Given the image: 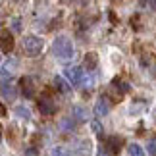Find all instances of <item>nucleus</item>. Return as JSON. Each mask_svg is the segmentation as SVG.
I'll use <instances>...</instances> for the list:
<instances>
[{
    "label": "nucleus",
    "instance_id": "412c9836",
    "mask_svg": "<svg viewBox=\"0 0 156 156\" xmlns=\"http://www.w3.org/2000/svg\"><path fill=\"white\" fill-rule=\"evenodd\" d=\"M14 29H16V31H20V29H21V25H20V21H14Z\"/></svg>",
    "mask_w": 156,
    "mask_h": 156
},
{
    "label": "nucleus",
    "instance_id": "0eeeda50",
    "mask_svg": "<svg viewBox=\"0 0 156 156\" xmlns=\"http://www.w3.org/2000/svg\"><path fill=\"white\" fill-rule=\"evenodd\" d=\"M108 112H110V102H108L106 97H100L97 100V104H94V116H97V118H104Z\"/></svg>",
    "mask_w": 156,
    "mask_h": 156
},
{
    "label": "nucleus",
    "instance_id": "9b49d317",
    "mask_svg": "<svg viewBox=\"0 0 156 156\" xmlns=\"http://www.w3.org/2000/svg\"><path fill=\"white\" fill-rule=\"evenodd\" d=\"M71 112H73V118L81 119V122H83V119H87V118H89V112L85 110V108H81V106H73V110H71Z\"/></svg>",
    "mask_w": 156,
    "mask_h": 156
},
{
    "label": "nucleus",
    "instance_id": "a211bd4d",
    "mask_svg": "<svg viewBox=\"0 0 156 156\" xmlns=\"http://www.w3.org/2000/svg\"><path fill=\"white\" fill-rule=\"evenodd\" d=\"M16 114H17V116H23V118H31V114H29V110H27V108H17V110H16Z\"/></svg>",
    "mask_w": 156,
    "mask_h": 156
},
{
    "label": "nucleus",
    "instance_id": "ddd939ff",
    "mask_svg": "<svg viewBox=\"0 0 156 156\" xmlns=\"http://www.w3.org/2000/svg\"><path fill=\"white\" fill-rule=\"evenodd\" d=\"M91 129H93V133L97 135V137H102V133H104L102 123H100L98 119H93V122H91Z\"/></svg>",
    "mask_w": 156,
    "mask_h": 156
},
{
    "label": "nucleus",
    "instance_id": "dca6fc26",
    "mask_svg": "<svg viewBox=\"0 0 156 156\" xmlns=\"http://www.w3.org/2000/svg\"><path fill=\"white\" fill-rule=\"evenodd\" d=\"M147 148H148V154H151V156H156V137H152V139L148 141Z\"/></svg>",
    "mask_w": 156,
    "mask_h": 156
},
{
    "label": "nucleus",
    "instance_id": "f8f14e48",
    "mask_svg": "<svg viewBox=\"0 0 156 156\" xmlns=\"http://www.w3.org/2000/svg\"><path fill=\"white\" fill-rule=\"evenodd\" d=\"M127 152H129V156H145V151H143L137 143H131L127 147Z\"/></svg>",
    "mask_w": 156,
    "mask_h": 156
},
{
    "label": "nucleus",
    "instance_id": "6e6552de",
    "mask_svg": "<svg viewBox=\"0 0 156 156\" xmlns=\"http://www.w3.org/2000/svg\"><path fill=\"white\" fill-rule=\"evenodd\" d=\"M39 110H41V114H44V116H52V114L56 112V104L48 98H41L39 100Z\"/></svg>",
    "mask_w": 156,
    "mask_h": 156
},
{
    "label": "nucleus",
    "instance_id": "6ab92c4d",
    "mask_svg": "<svg viewBox=\"0 0 156 156\" xmlns=\"http://www.w3.org/2000/svg\"><path fill=\"white\" fill-rule=\"evenodd\" d=\"M97 156H110V152H108V147H100Z\"/></svg>",
    "mask_w": 156,
    "mask_h": 156
},
{
    "label": "nucleus",
    "instance_id": "f257e3e1",
    "mask_svg": "<svg viewBox=\"0 0 156 156\" xmlns=\"http://www.w3.org/2000/svg\"><path fill=\"white\" fill-rule=\"evenodd\" d=\"M54 56H56L60 62L68 64L69 60H73V54H75V48H73V43L68 39V37H58L54 41Z\"/></svg>",
    "mask_w": 156,
    "mask_h": 156
},
{
    "label": "nucleus",
    "instance_id": "9d476101",
    "mask_svg": "<svg viewBox=\"0 0 156 156\" xmlns=\"http://www.w3.org/2000/svg\"><path fill=\"white\" fill-rule=\"evenodd\" d=\"M97 62H98V58H97L94 52H89L85 56V68L87 69H94V68H97Z\"/></svg>",
    "mask_w": 156,
    "mask_h": 156
},
{
    "label": "nucleus",
    "instance_id": "20e7f679",
    "mask_svg": "<svg viewBox=\"0 0 156 156\" xmlns=\"http://www.w3.org/2000/svg\"><path fill=\"white\" fill-rule=\"evenodd\" d=\"M66 77H68L69 85H81L83 77H85V71L77 66H71V68H66Z\"/></svg>",
    "mask_w": 156,
    "mask_h": 156
},
{
    "label": "nucleus",
    "instance_id": "423d86ee",
    "mask_svg": "<svg viewBox=\"0 0 156 156\" xmlns=\"http://www.w3.org/2000/svg\"><path fill=\"white\" fill-rule=\"evenodd\" d=\"M20 87H21V93L25 98H31L35 94V81L33 77H21L20 79Z\"/></svg>",
    "mask_w": 156,
    "mask_h": 156
},
{
    "label": "nucleus",
    "instance_id": "7ed1b4c3",
    "mask_svg": "<svg viewBox=\"0 0 156 156\" xmlns=\"http://www.w3.org/2000/svg\"><path fill=\"white\" fill-rule=\"evenodd\" d=\"M0 94H2L6 100L12 102V100L17 97V87L10 79H2V81H0Z\"/></svg>",
    "mask_w": 156,
    "mask_h": 156
},
{
    "label": "nucleus",
    "instance_id": "4468645a",
    "mask_svg": "<svg viewBox=\"0 0 156 156\" xmlns=\"http://www.w3.org/2000/svg\"><path fill=\"white\" fill-rule=\"evenodd\" d=\"M89 141H79V151H77V154L79 156H87L89 154Z\"/></svg>",
    "mask_w": 156,
    "mask_h": 156
},
{
    "label": "nucleus",
    "instance_id": "1a4fd4ad",
    "mask_svg": "<svg viewBox=\"0 0 156 156\" xmlns=\"http://www.w3.org/2000/svg\"><path fill=\"white\" fill-rule=\"evenodd\" d=\"M54 87H56L60 93H69V89H71V85H69V83H68V81H64L60 75H56V77H54Z\"/></svg>",
    "mask_w": 156,
    "mask_h": 156
},
{
    "label": "nucleus",
    "instance_id": "4be33fe9",
    "mask_svg": "<svg viewBox=\"0 0 156 156\" xmlns=\"http://www.w3.org/2000/svg\"><path fill=\"white\" fill-rule=\"evenodd\" d=\"M147 6H148V8H156V0H154V2H148Z\"/></svg>",
    "mask_w": 156,
    "mask_h": 156
},
{
    "label": "nucleus",
    "instance_id": "f03ea898",
    "mask_svg": "<svg viewBox=\"0 0 156 156\" xmlns=\"http://www.w3.org/2000/svg\"><path fill=\"white\" fill-rule=\"evenodd\" d=\"M43 46H44V41L41 39V37L29 35V37L23 39V50H25L29 56H37V54H41Z\"/></svg>",
    "mask_w": 156,
    "mask_h": 156
},
{
    "label": "nucleus",
    "instance_id": "aec40b11",
    "mask_svg": "<svg viewBox=\"0 0 156 156\" xmlns=\"http://www.w3.org/2000/svg\"><path fill=\"white\" fill-rule=\"evenodd\" d=\"M73 125H75V123H73V122H69V119H64V122H62V127H66V129H69V127L73 129Z\"/></svg>",
    "mask_w": 156,
    "mask_h": 156
},
{
    "label": "nucleus",
    "instance_id": "f3484780",
    "mask_svg": "<svg viewBox=\"0 0 156 156\" xmlns=\"http://www.w3.org/2000/svg\"><path fill=\"white\" fill-rule=\"evenodd\" d=\"M108 143H110V147H112V151H114V152H118V151H119V148H118V147H119V139L112 137V139L108 141Z\"/></svg>",
    "mask_w": 156,
    "mask_h": 156
},
{
    "label": "nucleus",
    "instance_id": "5701e85b",
    "mask_svg": "<svg viewBox=\"0 0 156 156\" xmlns=\"http://www.w3.org/2000/svg\"><path fill=\"white\" fill-rule=\"evenodd\" d=\"M4 112V108H2V104H0V114H2Z\"/></svg>",
    "mask_w": 156,
    "mask_h": 156
},
{
    "label": "nucleus",
    "instance_id": "2eb2a0df",
    "mask_svg": "<svg viewBox=\"0 0 156 156\" xmlns=\"http://www.w3.org/2000/svg\"><path fill=\"white\" fill-rule=\"evenodd\" d=\"M52 156H71V152L64 147H56V148H52Z\"/></svg>",
    "mask_w": 156,
    "mask_h": 156
},
{
    "label": "nucleus",
    "instance_id": "39448f33",
    "mask_svg": "<svg viewBox=\"0 0 156 156\" xmlns=\"http://www.w3.org/2000/svg\"><path fill=\"white\" fill-rule=\"evenodd\" d=\"M0 48L6 54L14 50V37H12V33L8 29H2V31H0Z\"/></svg>",
    "mask_w": 156,
    "mask_h": 156
}]
</instances>
